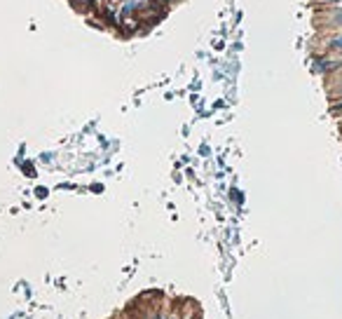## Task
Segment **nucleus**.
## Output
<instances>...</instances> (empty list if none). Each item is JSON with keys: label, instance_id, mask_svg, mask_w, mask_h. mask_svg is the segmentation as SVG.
<instances>
[{"label": "nucleus", "instance_id": "nucleus-1", "mask_svg": "<svg viewBox=\"0 0 342 319\" xmlns=\"http://www.w3.org/2000/svg\"><path fill=\"white\" fill-rule=\"evenodd\" d=\"M328 24H330V26H342V10H337V12L330 17Z\"/></svg>", "mask_w": 342, "mask_h": 319}, {"label": "nucleus", "instance_id": "nucleus-2", "mask_svg": "<svg viewBox=\"0 0 342 319\" xmlns=\"http://www.w3.org/2000/svg\"><path fill=\"white\" fill-rule=\"evenodd\" d=\"M333 110H335V113H337V110H342V101H337L335 106H333Z\"/></svg>", "mask_w": 342, "mask_h": 319}, {"label": "nucleus", "instance_id": "nucleus-3", "mask_svg": "<svg viewBox=\"0 0 342 319\" xmlns=\"http://www.w3.org/2000/svg\"><path fill=\"white\" fill-rule=\"evenodd\" d=\"M340 7H342V3H340Z\"/></svg>", "mask_w": 342, "mask_h": 319}]
</instances>
